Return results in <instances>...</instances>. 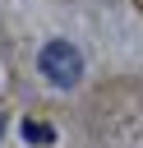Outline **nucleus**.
Segmentation results:
<instances>
[{"label": "nucleus", "mask_w": 143, "mask_h": 148, "mask_svg": "<svg viewBox=\"0 0 143 148\" xmlns=\"http://www.w3.org/2000/svg\"><path fill=\"white\" fill-rule=\"evenodd\" d=\"M0 134H5V116H0Z\"/></svg>", "instance_id": "obj_3"}, {"label": "nucleus", "mask_w": 143, "mask_h": 148, "mask_svg": "<svg viewBox=\"0 0 143 148\" xmlns=\"http://www.w3.org/2000/svg\"><path fill=\"white\" fill-rule=\"evenodd\" d=\"M23 139L28 143H55V130L42 125V120H23Z\"/></svg>", "instance_id": "obj_2"}, {"label": "nucleus", "mask_w": 143, "mask_h": 148, "mask_svg": "<svg viewBox=\"0 0 143 148\" xmlns=\"http://www.w3.org/2000/svg\"><path fill=\"white\" fill-rule=\"evenodd\" d=\"M37 69L46 74V83H51V88H74V83L83 79V51H78L74 42L55 37V42H46V46H42Z\"/></svg>", "instance_id": "obj_1"}]
</instances>
